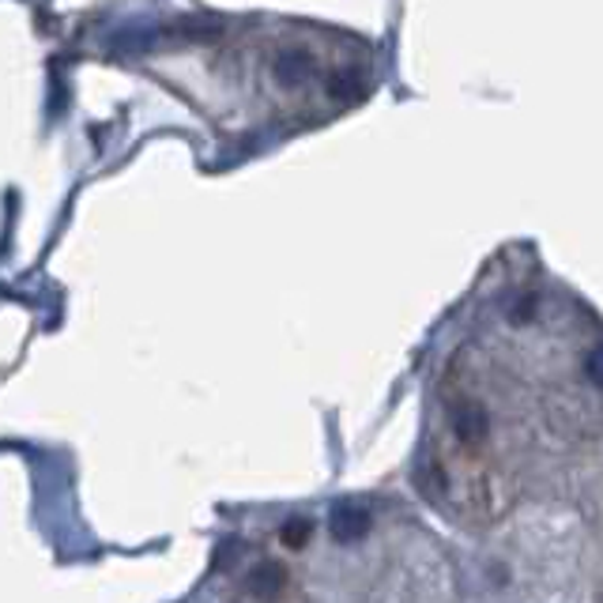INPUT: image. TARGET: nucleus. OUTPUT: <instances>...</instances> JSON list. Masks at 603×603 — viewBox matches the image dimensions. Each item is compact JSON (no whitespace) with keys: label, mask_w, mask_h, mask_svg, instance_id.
Here are the masks:
<instances>
[{"label":"nucleus","mask_w":603,"mask_h":603,"mask_svg":"<svg viewBox=\"0 0 603 603\" xmlns=\"http://www.w3.org/2000/svg\"><path fill=\"white\" fill-rule=\"evenodd\" d=\"M268 76H271V88H276L279 95H291V91H302L305 83H313V76H317V57H313L305 46H283L271 54Z\"/></svg>","instance_id":"1"},{"label":"nucleus","mask_w":603,"mask_h":603,"mask_svg":"<svg viewBox=\"0 0 603 603\" xmlns=\"http://www.w3.org/2000/svg\"><path fill=\"white\" fill-rule=\"evenodd\" d=\"M370 532V509L359 502H339L328 513V536L336 543H359Z\"/></svg>","instance_id":"2"},{"label":"nucleus","mask_w":603,"mask_h":603,"mask_svg":"<svg viewBox=\"0 0 603 603\" xmlns=\"http://www.w3.org/2000/svg\"><path fill=\"white\" fill-rule=\"evenodd\" d=\"M287 589V570L279 563H260L245 573V592L253 600H276Z\"/></svg>","instance_id":"3"},{"label":"nucleus","mask_w":603,"mask_h":603,"mask_svg":"<svg viewBox=\"0 0 603 603\" xmlns=\"http://www.w3.org/2000/svg\"><path fill=\"white\" fill-rule=\"evenodd\" d=\"M310 532H313V524H310V517H291V521L283 524V543L287 547H305V540H310Z\"/></svg>","instance_id":"4"},{"label":"nucleus","mask_w":603,"mask_h":603,"mask_svg":"<svg viewBox=\"0 0 603 603\" xmlns=\"http://www.w3.org/2000/svg\"><path fill=\"white\" fill-rule=\"evenodd\" d=\"M584 378H589L592 389H600V393H603V344L592 347L589 359H584Z\"/></svg>","instance_id":"5"}]
</instances>
